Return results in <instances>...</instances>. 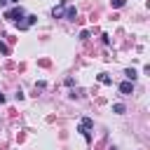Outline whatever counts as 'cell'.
<instances>
[{
	"label": "cell",
	"mask_w": 150,
	"mask_h": 150,
	"mask_svg": "<svg viewBox=\"0 0 150 150\" xmlns=\"http://www.w3.org/2000/svg\"><path fill=\"white\" fill-rule=\"evenodd\" d=\"M23 16H26V14H23V9H21V7H19V5H16V7H12V9H7V12H5V19H9V21H16V23H19V21H21V19H23Z\"/></svg>",
	"instance_id": "6da1fadb"
},
{
	"label": "cell",
	"mask_w": 150,
	"mask_h": 150,
	"mask_svg": "<svg viewBox=\"0 0 150 150\" xmlns=\"http://www.w3.org/2000/svg\"><path fill=\"white\" fill-rule=\"evenodd\" d=\"M91 127H94V120H89V117H84V120L80 122V127H77V131H82V134H84V138L89 141V138H91V136H89V129H91Z\"/></svg>",
	"instance_id": "7a4b0ae2"
},
{
	"label": "cell",
	"mask_w": 150,
	"mask_h": 150,
	"mask_svg": "<svg viewBox=\"0 0 150 150\" xmlns=\"http://www.w3.org/2000/svg\"><path fill=\"white\" fill-rule=\"evenodd\" d=\"M63 19H68V21H75V19H77V9H75L73 5H66V9H63Z\"/></svg>",
	"instance_id": "3957f363"
},
{
	"label": "cell",
	"mask_w": 150,
	"mask_h": 150,
	"mask_svg": "<svg viewBox=\"0 0 150 150\" xmlns=\"http://www.w3.org/2000/svg\"><path fill=\"white\" fill-rule=\"evenodd\" d=\"M120 91H122L124 96H131V94H134V82H129V80L122 82V84H120Z\"/></svg>",
	"instance_id": "277c9868"
},
{
	"label": "cell",
	"mask_w": 150,
	"mask_h": 150,
	"mask_svg": "<svg viewBox=\"0 0 150 150\" xmlns=\"http://www.w3.org/2000/svg\"><path fill=\"white\" fill-rule=\"evenodd\" d=\"M124 75H127V80H129V82H134V80L138 77V73H136L134 68H127V70H124Z\"/></svg>",
	"instance_id": "5b68a950"
},
{
	"label": "cell",
	"mask_w": 150,
	"mask_h": 150,
	"mask_svg": "<svg viewBox=\"0 0 150 150\" xmlns=\"http://www.w3.org/2000/svg\"><path fill=\"white\" fill-rule=\"evenodd\" d=\"M96 77H98V82H101V84H112V80H110V77H108L105 73H98Z\"/></svg>",
	"instance_id": "8992f818"
},
{
	"label": "cell",
	"mask_w": 150,
	"mask_h": 150,
	"mask_svg": "<svg viewBox=\"0 0 150 150\" xmlns=\"http://www.w3.org/2000/svg\"><path fill=\"white\" fill-rule=\"evenodd\" d=\"M112 112H117V115H124V112H127L124 103H115V105H112Z\"/></svg>",
	"instance_id": "52a82bcc"
},
{
	"label": "cell",
	"mask_w": 150,
	"mask_h": 150,
	"mask_svg": "<svg viewBox=\"0 0 150 150\" xmlns=\"http://www.w3.org/2000/svg\"><path fill=\"white\" fill-rule=\"evenodd\" d=\"M0 52H2V54H9V47H7V45H2V42H0Z\"/></svg>",
	"instance_id": "ba28073f"
},
{
	"label": "cell",
	"mask_w": 150,
	"mask_h": 150,
	"mask_svg": "<svg viewBox=\"0 0 150 150\" xmlns=\"http://www.w3.org/2000/svg\"><path fill=\"white\" fill-rule=\"evenodd\" d=\"M124 5V0H112V7H122Z\"/></svg>",
	"instance_id": "9c48e42d"
},
{
	"label": "cell",
	"mask_w": 150,
	"mask_h": 150,
	"mask_svg": "<svg viewBox=\"0 0 150 150\" xmlns=\"http://www.w3.org/2000/svg\"><path fill=\"white\" fill-rule=\"evenodd\" d=\"M0 7H7V0H0Z\"/></svg>",
	"instance_id": "30bf717a"
},
{
	"label": "cell",
	"mask_w": 150,
	"mask_h": 150,
	"mask_svg": "<svg viewBox=\"0 0 150 150\" xmlns=\"http://www.w3.org/2000/svg\"><path fill=\"white\" fill-rule=\"evenodd\" d=\"M0 103H5V94H0Z\"/></svg>",
	"instance_id": "8fae6325"
},
{
	"label": "cell",
	"mask_w": 150,
	"mask_h": 150,
	"mask_svg": "<svg viewBox=\"0 0 150 150\" xmlns=\"http://www.w3.org/2000/svg\"><path fill=\"white\" fill-rule=\"evenodd\" d=\"M9 2H14V5H16V2H19V0H9Z\"/></svg>",
	"instance_id": "7c38bea8"
}]
</instances>
